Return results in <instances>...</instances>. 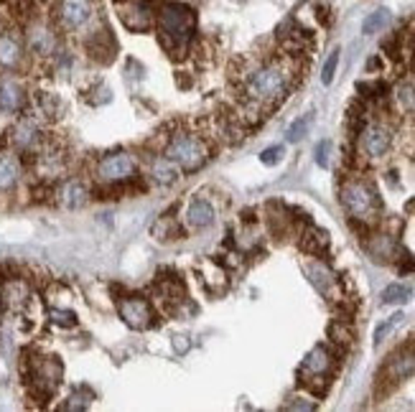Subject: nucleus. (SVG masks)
<instances>
[{"label": "nucleus", "instance_id": "1", "mask_svg": "<svg viewBox=\"0 0 415 412\" xmlns=\"http://www.w3.org/2000/svg\"><path fill=\"white\" fill-rule=\"evenodd\" d=\"M303 72V62L298 54H280L268 59H242L237 66V84H240V110L244 125H255L268 112L278 107L288 92L296 87Z\"/></svg>", "mask_w": 415, "mask_h": 412}, {"label": "nucleus", "instance_id": "2", "mask_svg": "<svg viewBox=\"0 0 415 412\" xmlns=\"http://www.w3.org/2000/svg\"><path fill=\"white\" fill-rule=\"evenodd\" d=\"M163 155L171 158L181 170H199L212 158V145L207 138L191 130H179L166 140Z\"/></svg>", "mask_w": 415, "mask_h": 412}, {"label": "nucleus", "instance_id": "3", "mask_svg": "<svg viewBox=\"0 0 415 412\" xmlns=\"http://www.w3.org/2000/svg\"><path fill=\"white\" fill-rule=\"evenodd\" d=\"M62 376L64 367L59 357H31L23 361V379L34 400H49L62 385Z\"/></svg>", "mask_w": 415, "mask_h": 412}, {"label": "nucleus", "instance_id": "4", "mask_svg": "<svg viewBox=\"0 0 415 412\" xmlns=\"http://www.w3.org/2000/svg\"><path fill=\"white\" fill-rule=\"evenodd\" d=\"M342 206L349 211L352 219L360 222H375L379 214V198L364 181H347L342 186Z\"/></svg>", "mask_w": 415, "mask_h": 412}, {"label": "nucleus", "instance_id": "5", "mask_svg": "<svg viewBox=\"0 0 415 412\" xmlns=\"http://www.w3.org/2000/svg\"><path fill=\"white\" fill-rule=\"evenodd\" d=\"M49 16L62 34H77L95 18V0H54Z\"/></svg>", "mask_w": 415, "mask_h": 412}, {"label": "nucleus", "instance_id": "6", "mask_svg": "<svg viewBox=\"0 0 415 412\" xmlns=\"http://www.w3.org/2000/svg\"><path fill=\"white\" fill-rule=\"evenodd\" d=\"M138 163L130 153L120 151V153H110L105 158H99L97 163V179L102 183H125L136 176Z\"/></svg>", "mask_w": 415, "mask_h": 412}, {"label": "nucleus", "instance_id": "7", "mask_svg": "<svg viewBox=\"0 0 415 412\" xmlns=\"http://www.w3.org/2000/svg\"><path fill=\"white\" fill-rule=\"evenodd\" d=\"M390 130L382 123H370V125L362 127L360 133V151L367 158H382L390 148Z\"/></svg>", "mask_w": 415, "mask_h": 412}, {"label": "nucleus", "instance_id": "8", "mask_svg": "<svg viewBox=\"0 0 415 412\" xmlns=\"http://www.w3.org/2000/svg\"><path fill=\"white\" fill-rule=\"evenodd\" d=\"M118 313L130 329H148L153 321V311L145 298H123L118 303Z\"/></svg>", "mask_w": 415, "mask_h": 412}, {"label": "nucleus", "instance_id": "9", "mask_svg": "<svg viewBox=\"0 0 415 412\" xmlns=\"http://www.w3.org/2000/svg\"><path fill=\"white\" fill-rule=\"evenodd\" d=\"M385 379L390 382H403L407 376H415V344H407L400 351H395L385 364Z\"/></svg>", "mask_w": 415, "mask_h": 412}, {"label": "nucleus", "instance_id": "10", "mask_svg": "<svg viewBox=\"0 0 415 412\" xmlns=\"http://www.w3.org/2000/svg\"><path fill=\"white\" fill-rule=\"evenodd\" d=\"M303 270H306L308 280L314 283V287H316L321 296H326L329 300H336V298L342 300V296H336L339 280H336V275L326 268L324 262H306V265H303Z\"/></svg>", "mask_w": 415, "mask_h": 412}, {"label": "nucleus", "instance_id": "11", "mask_svg": "<svg viewBox=\"0 0 415 412\" xmlns=\"http://www.w3.org/2000/svg\"><path fill=\"white\" fill-rule=\"evenodd\" d=\"M26 107V90L16 77H0V110L21 112Z\"/></svg>", "mask_w": 415, "mask_h": 412}, {"label": "nucleus", "instance_id": "12", "mask_svg": "<svg viewBox=\"0 0 415 412\" xmlns=\"http://www.w3.org/2000/svg\"><path fill=\"white\" fill-rule=\"evenodd\" d=\"M54 196L64 209H81V206L90 201V188L84 186L79 179H69L56 188Z\"/></svg>", "mask_w": 415, "mask_h": 412}, {"label": "nucleus", "instance_id": "13", "mask_svg": "<svg viewBox=\"0 0 415 412\" xmlns=\"http://www.w3.org/2000/svg\"><path fill=\"white\" fill-rule=\"evenodd\" d=\"M181 176V168L171 158H166V155H155L153 161H151V179L158 183V186H171L176 183Z\"/></svg>", "mask_w": 415, "mask_h": 412}, {"label": "nucleus", "instance_id": "14", "mask_svg": "<svg viewBox=\"0 0 415 412\" xmlns=\"http://www.w3.org/2000/svg\"><path fill=\"white\" fill-rule=\"evenodd\" d=\"M21 179V161L13 153H3L0 155V194L13 191V186Z\"/></svg>", "mask_w": 415, "mask_h": 412}, {"label": "nucleus", "instance_id": "15", "mask_svg": "<svg viewBox=\"0 0 415 412\" xmlns=\"http://www.w3.org/2000/svg\"><path fill=\"white\" fill-rule=\"evenodd\" d=\"M186 222L191 229H207L214 222V206L209 204L207 198H194L186 211Z\"/></svg>", "mask_w": 415, "mask_h": 412}, {"label": "nucleus", "instance_id": "16", "mask_svg": "<svg viewBox=\"0 0 415 412\" xmlns=\"http://www.w3.org/2000/svg\"><path fill=\"white\" fill-rule=\"evenodd\" d=\"M331 364H334V359H331L329 349L326 346H314L311 354L306 357V361H303V372L311 376H324L331 369Z\"/></svg>", "mask_w": 415, "mask_h": 412}, {"label": "nucleus", "instance_id": "17", "mask_svg": "<svg viewBox=\"0 0 415 412\" xmlns=\"http://www.w3.org/2000/svg\"><path fill=\"white\" fill-rule=\"evenodd\" d=\"M410 298H413V287L400 285V283L388 285L382 290V303L385 305H403V303H407Z\"/></svg>", "mask_w": 415, "mask_h": 412}, {"label": "nucleus", "instance_id": "18", "mask_svg": "<svg viewBox=\"0 0 415 412\" xmlns=\"http://www.w3.org/2000/svg\"><path fill=\"white\" fill-rule=\"evenodd\" d=\"M395 99L405 112L415 115V81H400L395 90Z\"/></svg>", "mask_w": 415, "mask_h": 412}, {"label": "nucleus", "instance_id": "19", "mask_svg": "<svg viewBox=\"0 0 415 412\" xmlns=\"http://www.w3.org/2000/svg\"><path fill=\"white\" fill-rule=\"evenodd\" d=\"M367 247H370V252H372V257H375V260H388L390 255H392V250H395V242L390 240L388 234H377V237H375Z\"/></svg>", "mask_w": 415, "mask_h": 412}, {"label": "nucleus", "instance_id": "20", "mask_svg": "<svg viewBox=\"0 0 415 412\" xmlns=\"http://www.w3.org/2000/svg\"><path fill=\"white\" fill-rule=\"evenodd\" d=\"M326 244H329V240H326V234L318 232V229H308V232L303 234V240H301V247L306 252H311V255H318L321 250H326Z\"/></svg>", "mask_w": 415, "mask_h": 412}, {"label": "nucleus", "instance_id": "21", "mask_svg": "<svg viewBox=\"0 0 415 412\" xmlns=\"http://www.w3.org/2000/svg\"><path fill=\"white\" fill-rule=\"evenodd\" d=\"M403 318H405V316H403V313H395V316H390V318H388V321H385V323H379V326H377V331H375V344H377V346H379V344H382V341L388 339L390 333L395 331L397 326L403 323Z\"/></svg>", "mask_w": 415, "mask_h": 412}, {"label": "nucleus", "instance_id": "22", "mask_svg": "<svg viewBox=\"0 0 415 412\" xmlns=\"http://www.w3.org/2000/svg\"><path fill=\"white\" fill-rule=\"evenodd\" d=\"M329 336L334 344H342V346H349L352 344V329H347L344 321H334L329 326Z\"/></svg>", "mask_w": 415, "mask_h": 412}, {"label": "nucleus", "instance_id": "23", "mask_svg": "<svg viewBox=\"0 0 415 412\" xmlns=\"http://www.w3.org/2000/svg\"><path fill=\"white\" fill-rule=\"evenodd\" d=\"M388 21H390V13H388V10H385V8H382V10H375L370 18L364 21L362 31H364V34H377L379 28L388 26Z\"/></svg>", "mask_w": 415, "mask_h": 412}, {"label": "nucleus", "instance_id": "24", "mask_svg": "<svg viewBox=\"0 0 415 412\" xmlns=\"http://www.w3.org/2000/svg\"><path fill=\"white\" fill-rule=\"evenodd\" d=\"M49 316H51V321H54L56 326H64V329H72V326H77V313H74V311L51 308V311H49Z\"/></svg>", "mask_w": 415, "mask_h": 412}, {"label": "nucleus", "instance_id": "25", "mask_svg": "<svg viewBox=\"0 0 415 412\" xmlns=\"http://www.w3.org/2000/svg\"><path fill=\"white\" fill-rule=\"evenodd\" d=\"M90 400H92V394L87 392V389H77L64 407H66V410H87V407H90Z\"/></svg>", "mask_w": 415, "mask_h": 412}, {"label": "nucleus", "instance_id": "26", "mask_svg": "<svg viewBox=\"0 0 415 412\" xmlns=\"http://www.w3.org/2000/svg\"><path fill=\"white\" fill-rule=\"evenodd\" d=\"M308 125H311V117H301V120H296L293 125L288 127V143H298L303 135L308 133Z\"/></svg>", "mask_w": 415, "mask_h": 412}, {"label": "nucleus", "instance_id": "27", "mask_svg": "<svg viewBox=\"0 0 415 412\" xmlns=\"http://www.w3.org/2000/svg\"><path fill=\"white\" fill-rule=\"evenodd\" d=\"M336 66H339V49L331 51V56H329L324 64V72H321V81H324V84H331V81H334Z\"/></svg>", "mask_w": 415, "mask_h": 412}, {"label": "nucleus", "instance_id": "28", "mask_svg": "<svg viewBox=\"0 0 415 412\" xmlns=\"http://www.w3.org/2000/svg\"><path fill=\"white\" fill-rule=\"evenodd\" d=\"M283 148L280 145H273V148H268V151H262L260 161L265 163V166H275V163H280V158H283Z\"/></svg>", "mask_w": 415, "mask_h": 412}, {"label": "nucleus", "instance_id": "29", "mask_svg": "<svg viewBox=\"0 0 415 412\" xmlns=\"http://www.w3.org/2000/svg\"><path fill=\"white\" fill-rule=\"evenodd\" d=\"M329 148H331V145L326 143V140H321V143L316 145V163L321 168H326V163H329Z\"/></svg>", "mask_w": 415, "mask_h": 412}, {"label": "nucleus", "instance_id": "30", "mask_svg": "<svg viewBox=\"0 0 415 412\" xmlns=\"http://www.w3.org/2000/svg\"><path fill=\"white\" fill-rule=\"evenodd\" d=\"M290 410H314V404L311 402H296V404H290Z\"/></svg>", "mask_w": 415, "mask_h": 412}]
</instances>
